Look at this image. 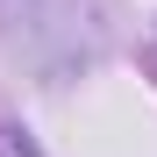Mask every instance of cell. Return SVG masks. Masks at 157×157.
I'll return each mask as SVG.
<instances>
[{
	"label": "cell",
	"instance_id": "6da1fadb",
	"mask_svg": "<svg viewBox=\"0 0 157 157\" xmlns=\"http://www.w3.org/2000/svg\"><path fill=\"white\" fill-rule=\"evenodd\" d=\"M100 0H0V50L36 78H64L100 57Z\"/></svg>",
	"mask_w": 157,
	"mask_h": 157
},
{
	"label": "cell",
	"instance_id": "7a4b0ae2",
	"mask_svg": "<svg viewBox=\"0 0 157 157\" xmlns=\"http://www.w3.org/2000/svg\"><path fill=\"white\" fill-rule=\"evenodd\" d=\"M0 157H43V150L21 136V128H0Z\"/></svg>",
	"mask_w": 157,
	"mask_h": 157
}]
</instances>
